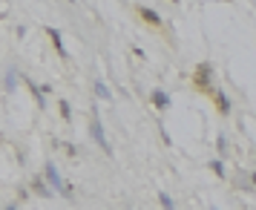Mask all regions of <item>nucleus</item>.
I'll return each instance as SVG.
<instances>
[{"mask_svg":"<svg viewBox=\"0 0 256 210\" xmlns=\"http://www.w3.org/2000/svg\"><path fill=\"white\" fill-rule=\"evenodd\" d=\"M70 3H75V0H70Z\"/></svg>","mask_w":256,"mask_h":210,"instance_id":"20","label":"nucleus"},{"mask_svg":"<svg viewBox=\"0 0 256 210\" xmlns=\"http://www.w3.org/2000/svg\"><path fill=\"white\" fill-rule=\"evenodd\" d=\"M44 178H46L49 184H52V190H58V193H60L64 198H72V187L66 184L64 178H60L58 167H55L52 162H46V167H44Z\"/></svg>","mask_w":256,"mask_h":210,"instance_id":"2","label":"nucleus"},{"mask_svg":"<svg viewBox=\"0 0 256 210\" xmlns=\"http://www.w3.org/2000/svg\"><path fill=\"white\" fill-rule=\"evenodd\" d=\"M213 78H216V72H213V64H208V60L196 64V70H193V84H196L202 92H208V95L216 92V86H213Z\"/></svg>","mask_w":256,"mask_h":210,"instance_id":"1","label":"nucleus"},{"mask_svg":"<svg viewBox=\"0 0 256 210\" xmlns=\"http://www.w3.org/2000/svg\"><path fill=\"white\" fill-rule=\"evenodd\" d=\"M173 3H178V0H173Z\"/></svg>","mask_w":256,"mask_h":210,"instance_id":"19","label":"nucleus"},{"mask_svg":"<svg viewBox=\"0 0 256 210\" xmlns=\"http://www.w3.org/2000/svg\"><path fill=\"white\" fill-rule=\"evenodd\" d=\"M46 35L52 38V46L58 49V55H60V58H66V46H64V38H60L58 29H52V26H49V29H46Z\"/></svg>","mask_w":256,"mask_h":210,"instance_id":"6","label":"nucleus"},{"mask_svg":"<svg viewBox=\"0 0 256 210\" xmlns=\"http://www.w3.org/2000/svg\"><path fill=\"white\" fill-rule=\"evenodd\" d=\"M90 136L98 141V147H101L106 156H112V144H110L106 136H104V124H101V118H92V124H90Z\"/></svg>","mask_w":256,"mask_h":210,"instance_id":"3","label":"nucleus"},{"mask_svg":"<svg viewBox=\"0 0 256 210\" xmlns=\"http://www.w3.org/2000/svg\"><path fill=\"white\" fill-rule=\"evenodd\" d=\"M32 187H35V193H38V196H44V198H52V190H49V187L44 184L40 178H35V182H32Z\"/></svg>","mask_w":256,"mask_h":210,"instance_id":"11","label":"nucleus"},{"mask_svg":"<svg viewBox=\"0 0 256 210\" xmlns=\"http://www.w3.org/2000/svg\"><path fill=\"white\" fill-rule=\"evenodd\" d=\"M3 84H6V90H9V92H12L14 86H18V70H14V66H9L6 78H3Z\"/></svg>","mask_w":256,"mask_h":210,"instance_id":"9","label":"nucleus"},{"mask_svg":"<svg viewBox=\"0 0 256 210\" xmlns=\"http://www.w3.org/2000/svg\"><path fill=\"white\" fill-rule=\"evenodd\" d=\"M130 210H132V208H130Z\"/></svg>","mask_w":256,"mask_h":210,"instance_id":"21","label":"nucleus"},{"mask_svg":"<svg viewBox=\"0 0 256 210\" xmlns=\"http://www.w3.org/2000/svg\"><path fill=\"white\" fill-rule=\"evenodd\" d=\"M6 210H18V208H14V204H9V208H6Z\"/></svg>","mask_w":256,"mask_h":210,"instance_id":"17","label":"nucleus"},{"mask_svg":"<svg viewBox=\"0 0 256 210\" xmlns=\"http://www.w3.org/2000/svg\"><path fill=\"white\" fill-rule=\"evenodd\" d=\"M216 150H219V156H222V158L228 156V136H224V132H222L219 138H216Z\"/></svg>","mask_w":256,"mask_h":210,"instance_id":"13","label":"nucleus"},{"mask_svg":"<svg viewBox=\"0 0 256 210\" xmlns=\"http://www.w3.org/2000/svg\"><path fill=\"white\" fill-rule=\"evenodd\" d=\"M210 170L219 176V178H228V176H224V162H222V158H213V162H210Z\"/></svg>","mask_w":256,"mask_h":210,"instance_id":"12","label":"nucleus"},{"mask_svg":"<svg viewBox=\"0 0 256 210\" xmlns=\"http://www.w3.org/2000/svg\"><path fill=\"white\" fill-rule=\"evenodd\" d=\"M138 14H141V18H144V20H147L150 26H162V14L156 12V9H147V6H141Z\"/></svg>","mask_w":256,"mask_h":210,"instance_id":"7","label":"nucleus"},{"mask_svg":"<svg viewBox=\"0 0 256 210\" xmlns=\"http://www.w3.org/2000/svg\"><path fill=\"white\" fill-rule=\"evenodd\" d=\"M250 184H254V187H256V173H250Z\"/></svg>","mask_w":256,"mask_h":210,"instance_id":"16","label":"nucleus"},{"mask_svg":"<svg viewBox=\"0 0 256 210\" xmlns=\"http://www.w3.org/2000/svg\"><path fill=\"white\" fill-rule=\"evenodd\" d=\"M150 101H152V106H156V110H167V106H170V95L164 92V90H152Z\"/></svg>","mask_w":256,"mask_h":210,"instance_id":"5","label":"nucleus"},{"mask_svg":"<svg viewBox=\"0 0 256 210\" xmlns=\"http://www.w3.org/2000/svg\"><path fill=\"white\" fill-rule=\"evenodd\" d=\"M210 210H219V208H210Z\"/></svg>","mask_w":256,"mask_h":210,"instance_id":"18","label":"nucleus"},{"mask_svg":"<svg viewBox=\"0 0 256 210\" xmlns=\"http://www.w3.org/2000/svg\"><path fill=\"white\" fill-rule=\"evenodd\" d=\"M58 110H60V118H64V121H70V118H72V106H70V101H58Z\"/></svg>","mask_w":256,"mask_h":210,"instance_id":"14","label":"nucleus"},{"mask_svg":"<svg viewBox=\"0 0 256 210\" xmlns=\"http://www.w3.org/2000/svg\"><path fill=\"white\" fill-rule=\"evenodd\" d=\"M158 202H162V208H164V210H176V202H173V198H170V196H167L164 190H162V193H158Z\"/></svg>","mask_w":256,"mask_h":210,"instance_id":"15","label":"nucleus"},{"mask_svg":"<svg viewBox=\"0 0 256 210\" xmlns=\"http://www.w3.org/2000/svg\"><path fill=\"white\" fill-rule=\"evenodd\" d=\"M95 95H98V98H104V101L112 98V92H110V86H106L104 81H95Z\"/></svg>","mask_w":256,"mask_h":210,"instance_id":"10","label":"nucleus"},{"mask_svg":"<svg viewBox=\"0 0 256 210\" xmlns=\"http://www.w3.org/2000/svg\"><path fill=\"white\" fill-rule=\"evenodd\" d=\"M213 98H216V110H219V116H230V98H228V95L222 92V90H216V92H213Z\"/></svg>","mask_w":256,"mask_h":210,"instance_id":"4","label":"nucleus"},{"mask_svg":"<svg viewBox=\"0 0 256 210\" xmlns=\"http://www.w3.org/2000/svg\"><path fill=\"white\" fill-rule=\"evenodd\" d=\"M26 84H29V92L35 95L38 106H40V110H44V106H46V95H44V90H40V86H38L35 81H26Z\"/></svg>","mask_w":256,"mask_h":210,"instance_id":"8","label":"nucleus"}]
</instances>
